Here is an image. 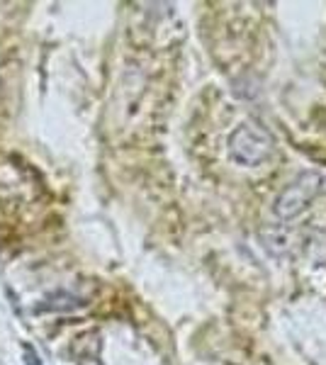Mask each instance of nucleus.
Wrapping results in <instances>:
<instances>
[{
	"mask_svg": "<svg viewBox=\"0 0 326 365\" xmlns=\"http://www.w3.org/2000/svg\"><path fill=\"white\" fill-rule=\"evenodd\" d=\"M231 146V156L236 161L246 163V166H253L258 161H265L272 151V141L263 129H256L251 125L241 127L234 132V137L229 141Z\"/></svg>",
	"mask_w": 326,
	"mask_h": 365,
	"instance_id": "f257e3e1",
	"label": "nucleus"
},
{
	"mask_svg": "<svg viewBox=\"0 0 326 365\" xmlns=\"http://www.w3.org/2000/svg\"><path fill=\"white\" fill-rule=\"evenodd\" d=\"M319 185H322V178L317 173H305L292 185H287V190L275 200V215L280 217L297 215L300 210H305L314 200V195L319 192Z\"/></svg>",
	"mask_w": 326,
	"mask_h": 365,
	"instance_id": "f03ea898",
	"label": "nucleus"
},
{
	"mask_svg": "<svg viewBox=\"0 0 326 365\" xmlns=\"http://www.w3.org/2000/svg\"><path fill=\"white\" fill-rule=\"evenodd\" d=\"M22 353H25V365H44L39 358V353L34 351L29 344H22Z\"/></svg>",
	"mask_w": 326,
	"mask_h": 365,
	"instance_id": "7ed1b4c3",
	"label": "nucleus"
}]
</instances>
